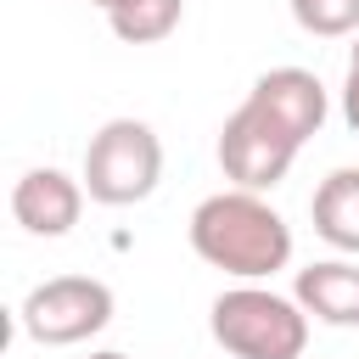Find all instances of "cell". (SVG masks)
<instances>
[{"mask_svg":"<svg viewBox=\"0 0 359 359\" xmlns=\"http://www.w3.org/2000/svg\"><path fill=\"white\" fill-rule=\"evenodd\" d=\"M191 252L236 280H269L292 264V224L264 202V191H213L191 213Z\"/></svg>","mask_w":359,"mask_h":359,"instance_id":"obj_1","label":"cell"},{"mask_svg":"<svg viewBox=\"0 0 359 359\" xmlns=\"http://www.w3.org/2000/svg\"><path fill=\"white\" fill-rule=\"evenodd\" d=\"M208 331L230 359H303L309 348V309L280 297L258 280H241L213 297Z\"/></svg>","mask_w":359,"mask_h":359,"instance_id":"obj_2","label":"cell"},{"mask_svg":"<svg viewBox=\"0 0 359 359\" xmlns=\"http://www.w3.org/2000/svg\"><path fill=\"white\" fill-rule=\"evenodd\" d=\"M84 191L101 208H135L163 180V140L140 118H107L84 146Z\"/></svg>","mask_w":359,"mask_h":359,"instance_id":"obj_3","label":"cell"},{"mask_svg":"<svg viewBox=\"0 0 359 359\" xmlns=\"http://www.w3.org/2000/svg\"><path fill=\"white\" fill-rule=\"evenodd\" d=\"M17 325H22V337L39 342V348L90 342L95 331L112 325V286L95 280V275H50V280H39V286L22 297Z\"/></svg>","mask_w":359,"mask_h":359,"instance_id":"obj_4","label":"cell"},{"mask_svg":"<svg viewBox=\"0 0 359 359\" xmlns=\"http://www.w3.org/2000/svg\"><path fill=\"white\" fill-rule=\"evenodd\" d=\"M303 146L247 95L230 118H224V129H219V168H224V180L230 185H241V191H275L280 180H286V168H292V157H297Z\"/></svg>","mask_w":359,"mask_h":359,"instance_id":"obj_5","label":"cell"},{"mask_svg":"<svg viewBox=\"0 0 359 359\" xmlns=\"http://www.w3.org/2000/svg\"><path fill=\"white\" fill-rule=\"evenodd\" d=\"M84 196H90L84 180H73V174H62V168H28V174L11 185V213H17V224H22L28 236L56 241V236H67V230L79 224Z\"/></svg>","mask_w":359,"mask_h":359,"instance_id":"obj_6","label":"cell"},{"mask_svg":"<svg viewBox=\"0 0 359 359\" xmlns=\"http://www.w3.org/2000/svg\"><path fill=\"white\" fill-rule=\"evenodd\" d=\"M297 146L309 140V135H320V123H325V112H331V101H325V84L309 73V67H269V73H258L252 79V90H247Z\"/></svg>","mask_w":359,"mask_h":359,"instance_id":"obj_7","label":"cell"},{"mask_svg":"<svg viewBox=\"0 0 359 359\" xmlns=\"http://www.w3.org/2000/svg\"><path fill=\"white\" fill-rule=\"evenodd\" d=\"M292 297L314 314V320H325V325H359V264H348V258H325V264H309V269H297V286H292Z\"/></svg>","mask_w":359,"mask_h":359,"instance_id":"obj_8","label":"cell"},{"mask_svg":"<svg viewBox=\"0 0 359 359\" xmlns=\"http://www.w3.org/2000/svg\"><path fill=\"white\" fill-rule=\"evenodd\" d=\"M309 219L320 230V241H331L337 252L359 258V168H331L314 185Z\"/></svg>","mask_w":359,"mask_h":359,"instance_id":"obj_9","label":"cell"},{"mask_svg":"<svg viewBox=\"0 0 359 359\" xmlns=\"http://www.w3.org/2000/svg\"><path fill=\"white\" fill-rule=\"evenodd\" d=\"M180 17H185V0H123V6L107 11L112 34L123 45H157L180 28Z\"/></svg>","mask_w":359,"mask_h":359,"instance_id":"obj_10","label":"cell"},{"mask_svg":"<svg viewBox=\"0 0 359 359\" xmlns=\"http://www.w3.org/2000/svg\"><path fill=\"white\" fill-rule=\"evenodd\" d=\"M286 6H292V22L314 39L359 34V0H286Z\"/></svg>","mask_w":359,"mask_h":359,"instance_id":"obj_11","label":"cell"},{"mask_svg":"<svg viewBox=\"0 0 359 359\" xmlns=\"http://www.w3.org/2000/svg\"><path fill=\"white\" fill-rule=\"evenodd\" d=\"M342 123L359 135V67L348 62V79H342Z\"/></svg>","mask_w":359,"mask_h":359,"instance_id":"obj_12","label":"cell"},{"mask_svg":"<svg viewBox=\"0 0 359 359\" xmlns=\"http://www.w3.org/2000/svg\"><path fill=\"white\" fill-rule=\"evenodd\" d=\"M90 359H129V353H118V348H101V353H90Z\"/></svg>","mask_w":359,"mask_h":359,"instance_id":"obj_13","label":"cell"},{"mask_svg":"<svg viewBox=\"0 0 359 359\" xmlns=\"http://www.w3.org/2000/svg\"><path fill=\"white\" fill-rule=\"evenodd\" d=\"M84 6H101V11H112V6H123V0H84Z\"/></svg>","mask_w":359,"mask_h":359,"instance_id":"obj_14","label":"cell"},{"mask_svg":"<svg viewBox=\"0 0 359 359\" xmlns=\"http://www.w3.org/2000/svg\"><path fill=\"white\" fill-rule=\"evenodd\" d=\"M348 62H353V67H359V34H353V56H348Z\"/></svg>","mask_w":359,"mask_h":359,"instance_id":"obj_15","label":"cell"}]
</instances>
